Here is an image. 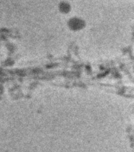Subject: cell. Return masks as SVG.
Masks as SVG:
<instances>
[{
    "mask_svg": "<svg viewBox=\"0 0 134 152\" xmlns=\"http://www.w3.org/2000/svg\"><path fill=\"white\" fill-rule=\"evenodd\" d=\"M67 26L72 31H79L84 29L86 27V21L82 17L73 16L67 21Z\"/></svg>",
    "mask_w": 134,
    "mask_h": 152,
    "instance_id": "1",
    "label": "cell"
}]
</instances>
